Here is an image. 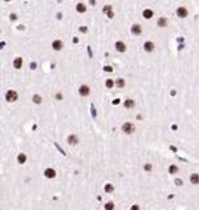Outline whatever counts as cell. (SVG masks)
<instances>
[{"instance_id":"obj_2","label":"cell","mask_w":199,"mask_h":210,"mask_svg":"<svg viewBox=\"0 0 199 210\" xmlns=\"http://www.w3.org/2000/svg\"><path fill=\"white\" fill-rule=\"evenodd\" d=\"M16 99H17V93L15 91H8L5 93V100H7L8 102H12V101H16Z\"/></svg>"},{"instance_id":"obj_16","label":"cell","mask_w":199,"mask_h":210,"mask_svg":"<svg viewBox=\"0 0 199 210\" xmlns=\"http://www.w3.org/2000/svg\"><path fill=\"white\" fill-rule=\"evenodd\" d=\"M157 25H159V26H166V25H168V22H166V18L161 17L159 21H157Z\"/></svg>"},{"instance_id":"obj_6","label":"cell","mask_w":199,"mask_h":210,"mask_svg":"<svg viewBox=\"0 0 199 210\" xmlns=\"http://www.w3.org/2000/svg\"><path fill=\"white\" fill-rule=\"evenodd\" d=\"M153 49H155V45H153V42L147 41L145 43H144V50H145L147 53H151V51H153Z\"/></svg>"},{"instance_id":"obj_18","label":"cell","mask_w":199,"mask_h":210,"mask_svg":"<svg viewBox=\"0 0 199 210\" xmlns=\"http://www.w3.org/2000/svg\"><path fill=\"white\" fill-rule=\"evenodd\" d=\"M177 171H178V168H177V166H170L169 167V173H177Z\"/></svg>"},{"instance_id":"obj_12","label":"cell","mask_w":199,"mask_h":210,"mask_svg":"<svg viewBox=\"0 0 199 210\" xmlns=\"http://www.w3.org/2000/svg\"><path fill=\"white\" fill-rule=\"evenodd\" d=\"M85 9H86V7H85V4H83V3H79V4L76 5V11H77L79 13H84Z\"/></svg>"},{"instance_id":"obj_1","label":"cell","mask_w":199,"mask_h":210,"mask_svg":"<svg viewBox=\"0 0 199 210\" xmlns=\"http://www.w3.org/2000/svg\"><path fill=\"white\" fill-rule=\"evenodd\" d=\"M122 130L126 134H132L134 130H135V126L131 124V122H126V124H123V126H122Z\"/></svg>"},{"instance_id":"obj_27","label":"cell","mask_w":199,"mask_h":210,"mask_svg":"<svg viewBox=\"0 0 199 210\" xmlns=\"http://www.w3.org/2000/svg\"><path fill=\"white\" fill-rule=\"evenodd\" d=\"M131 210H139V206H138V205H134L132 208H131Z\"/></svg>"},{"instance_id":"obj_9","label":"cell","mask_w":199,"mask_h":210,"mask_svg":"<svg viewBox=\"0 0 199 210\" xmlns=\"http://www.w3.org/2000/svg\"><path fill=\"white\" fill-rule=\"evenodd\" d=\"M53 47H54V50H60V49L63 47V42L59 41V40L54 41V42H53Z\"/></svg>"},{"instance_id":"obj_26","label":"cell","mask_w":199,"mask_h":210,"mask_svg":"<svg viewBox=\"0 0 199 210\" xmlns=\"http://www.w3.org/2000/svg\"><path fill=\"white\" fill-rule=\"evenodd\" d=\"M80 32H81V33H85V32H86V28L81 26V28H80Z\"/></svg>"},{"instance_id":"obj_21","label":"cell","mask_w":199,"mask_h":210,"mask_svg":"<svg viewBox=\"0 0 199 210\" xmlns=\"http://www.w3.org/2000/svg\"><path fill=\"white\" fill-rule=\"evenodd\" d=\"M105 209H106V210H113L114 209V203L113 202H107L106 205H105Z\"/></svg>"},{"instance_id":"obj_23","label":"cell","mask_w":199,"mask_h":210,"mask_svg":"<svg viewBox=\"0 0 199 210\" xmlns=\"http://www.w3.org/2000/svg\"><path fill=\"white\" fill-rule=\"evenodd\" d=\"M33 101H34V102H37V104H39V102H41V97H39L38 95H36V96L33 97Z\"/></svg>"},{"instance_id":"obj_17","label":"cell","mask_w":199,"mask_h":210,"mask_svg":"<svg viewBox=\"0 0 199 210\" xmlns=\"http://www.w3.org/2000/svg\"><path fill=\"white\" fill-rule=\"evenodd\" d=\"M115 84H117V87H119V88H123L124 87V80L123 79H117Z\"/></svg>"},{"instance_id":"obj_4","label":"cell","mask_w":199,"mask_h":210,"mask_svg":"<svg viewBox=\"0 0 199 210\" xmlns=\"http://www.w3.org/2000/svg\"><path fill=\"white\" fill-rule=\"evenodd\" d=\"M115 49H117V51H119V53H124L127 47H126V45H124V42L118 41V42H115Z\"/></svg>"},{"instance_id":"obj_25","label":"cell","mask_w":199,"mask_h":210,"mask_svg":"<svg viewBox=\"0 0 199 210\" xmlns=\"http://www.w3.org/2000/svg\"><path fill=\"white\" fill-rule=\"evenodd\" d=\"M144 169H145V171H151V169H152V166H151V164H145V166H144Z\"/></svg>"},{"instance_id":"obj_20","label":"cell","mask_w":199,"mask_h":210,"mask_svg":"<svg viewBox=\"0 0 199 210\" xmlns=\"http://www.w3.org/2000/svg\"><path fill=\"white\" fill-rule=\"evenodd\" d=\"M105 190L110 193V192H113V190H114V186L111 185V184H107V185H105Z\"/></svg>"},{"instance_id":"obj_8","label":"cell","mask_w":199,"mask_h":210,"mask_svg":"<svg viewBox=\"0 0 199 210\" xmlns=\"http://www.w3.org/2000/svg\"><path fill=\"white\" fill-rule=\"evenodd\" d=\"M55 175H56V173H55V171H54V169H51V168H49V169H46V171H45V176H46V177H49V179H54V177H55Z\"/></svg>"},{"instance_id":"obj_5","label":"cell","mask_w":199,"mask_h":210,"mask_svg":"<svg viewBox=\"0 0 199 210\" xmlns=\"http://www.w3.org/2000/svg\"><path fill=\"white\" fill-rule=\"evenodd\" d=\"M177 15H178V17H186V16L189 15V12H187V9H186L185 7H179L178 9H177Z\"/></svg>"},{"instance_id":"obj_19","label":"cell","mask_w":199,"mask_h":210,"mask_svg":"<svg viewBox=\"0 0 199 210\" xmlns=\"http://www.w3.org/2000/svg\"><path fill=\"white\" fill-rule=\"evenodd\" d=\"M26 161V156L24 154H20L18 155V163H25Z\"/></svg>"},{"instance_id":"obj_7","label":"cell","mask_w":199,"mask_h":210,"mask_svg":"<svg viewBox=\"0 0 199 210\" xmlns=\"http://www.w3.org/2000/svg\"><path fill=\"white\" fill-rule=\"evenodd\" d=\"M131 32H132V34H135V35L140 34L142 33V26H140L139 24H134L132 28H131Z\"/></svg>"},{"instance_id":"obj_13","label":"cell","mask_w":199,"mask_h":210,"mask_svg":"<svg viewBox=\"0 0 199 210\" xmlns=\"http://www.w3.org/2000/svg\"><path fill=\"white\" fill-rule=\"evenodd\" d=\"M143 16H144V18H151L153 16V11L152 9H145L143 12Z\"/></svg>"},{"instance_id":"obj_3","label":"cell","mask_w":199,"mask_h":210,"mask_svg":"<svg viewBox=\"0 0 199 210\" xmlns=\"http://www.w3.org/2000/svg\"><path fill=\"white\" fill-rule=\"evenodd\" d=\"M89 87L86 85V84H83V85H80V88H79V93L81 96H88L89 95Z\"/></svg>"},{"instance_id":"obj_24","label":"cell","mask_w":199,"mask_h":210,"mask_svg":"<svg viewBox=\"0 0 199 210\" xmlns=\"http://www.w3.org/2000/svg\"><path fill=\"white\" fill-rule=\"evenodd\" d=\"M110 9H111L110 5H106V7H104V12H105V13H109V12H111Z\"/></svg>"},{"instance_id":"obj_22","label":"cell","mask_w":199,"mask_h":210,"mask_svg":"<svg viewBox=\"0 0 199 210\" xmlns=\"http://www.w3.org/2000/svg\"><path fill=\"white\" fill-rule=\"evenodd\" d=\"M113 80H111V79H107L106 80V87H107V88H111V87H113Z\"/></svg>"},{"instance_id":"obj_15","label":"cell","mask_w":199,"mask_h":210,"mask_svg":"<svg viewBox=\"0 0 199 210\" xmlns=\"http://www.w3.org/2000/svg\"><path fill=\"white\" fill-rule=\"evenodd\" d=\"M134 105H135L134 100H126V101H124V106H126V108H132Z\"/></svg>"},{"instance_id":"obj_10","label":"cell","mask_w":199,"mask_h":210,"mask_svg":"<svg viewBox=\"0 0 199 210\" xmlns=\"http://www.w3.org/2000/svg\"><path fill=\"white\" fill-rule=\"evenodd\" d=\"M77 142H79V139H77V137H76V135H69V137H68V143L71 144V146H73V144H77Z\"/></svg>"},{"instance_id":"obj_28","label":"cell","mask_w":199,"mask_h":210,"mask_svg":"<svg viewBox=\"0 0 199 210\" xmlns=\"http://www.w3.org/2000/svg\"><path fill=\"white\" fill-rule=\"evenodd\" d=\"M105 71H111V67H105Z\"/></svg>"},{"instance_id":"obj_11","label":"cell","mask_w":199,"mask_h":210,"mask_svg":"<svg viewBox=\"0 0 199 210\" xmlns=\"http://www.w3.org/2000/svg\"><path fill=\"white\" fill-rule=\"evenodd\" d=\"M190 181L192 184H195V185L199 184V175H198V173H192V175L190 176Z\"/></svg>"},{"instance_id":"obj_29","label":"cell","mask_w":199,"mask_h":210,"mask_svg":"<svg viewBox=\"0 0 199 210\" xmlns=\"http://www.w3.org/2000/svg\"><path fill=\"white\" fill-rule=\"evenodd\" d=\"M5 1H9V0H5Z\"/></svg>"},{"instance_id":"obj_14","label":"cell","mask_w":199,"mask_h":210,"mask_svg":"<svg viewBox=\"0 0 199 210\" xmlns=\"http://www.w3.org/2000/svg\"><path fill=\"white\" fill-rule=\"evenodd\" d=\"M13 66L16 67V68H21V66H22V58H16L15 62H13Z\"/></svg>"}]
</instances>
